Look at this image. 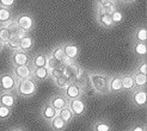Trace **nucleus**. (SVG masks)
I'll return each instance as SVG.
<instances>
[{
    "label": "nucleus",
    "instance_id": "nucleus-43",
    "mask_svg": "<svg viewBox=\"0 0 147 131\" xmlns=\"http://www.w3.org/2000/svg\"><path fill=\"white\" fill-rule=\"evenodd\" d=\"M3 47H4V44H3V43H1V42H0V50H1V49H3Z\"/></svg>",
    "mask_w": 147,
    "mask_h": 131
},
{
    "label": "nucleus",
    "instance_id": "nucleus-41",
    "mask_svg": "<svg viewBox=\"0 0 147 131\" xmlns=\"http://www.w3.org/2000/svg\"><path fill=\"white\" fill-rule=\"evenodd\" d=\"M130 131H145V126H142V125H135Z\"/></svg>",
    "mask_w": 147,
    "mask_h": 131
},
{
    "label": "nucleus",
    "instance_id": "nucleus-32",
    "mask_svg": "<svg viewBox=\"0 0 147 131\" xmlns=\"http://www.w3.org/2000/svg\"><path fill=\"white\" fill-rule=\"evenodd\" d=\"M61 75H63V67L61 64H59L57 67H55V68H53L50 70V78L53 80L59 78V76H61Z\"/></svg>",
    "mask_w": 147,
    "mask_h": 131
},
{
    "label": "nucleus",
    "instance_id": "nucleus-7",
    "mask_svg": "<svg viewBox=\"0 0 147 131\" xmlns=\"http://www.w3.org/2000/svg\"><path fill=\"white\" fill-rule=\"evenodd\" d=\"M32 68L31 66H13L12 67V74L17 80H24L31 78Z\"/></svg>",
    "mask_w": 147,
    "mask_h": 131
},
{
    "label": "nucleus",
    "instance_id": "nucleus-40",
    "mask_svg": "<svg viewBox=\"0 0 147 131\" xmlns=\"http://www.w3.org/2000/svg\"><path fill=\"white\" fill-rule=\"evenodd\" d=\"M110 1H111V0H97V4H98V7H104Z\"/></svg>",
    "mask_w": 147,
    "mask_h": 131
},
{
    "label": "nucleus",
    "instance_id": "nucleus-10",
    "mask_svg": "<svg viewBox=\"0 0 147 131\" xmlns=\"http://www.w3.org/2000/svg\"><path fill=\"white\" fill-rule=\"evenodd\" d=\"M131 101L135 106H145L147 101V93L144 88H135L133 90V94H131Z\"/></svg>",
    "mask_w": 147,
    "mask_h": 131
},
{
    "label": "nucleus",
    "instance_id": "nucleus-23",
    "mask_svg": "<svg viewBox=\"0 0 147 131\" xmlns=\"http://www.w3.org/2000/svg\"><path fill=\"white\" fill-rule=\"evenodd\" d=\"M131 76H133V79H134L135 88H144V87L146 86V82H147L146 75H144V74H141V73L135 70L133 74H131Z\"/></svg>",
    "mask_w": 147,
    "mask_h": 131
},
{
    "label": "nucleus",
    "instance_id": "nucleus-42",
    "mask_svg": "<svg viewBox=\"0 0 147 131\" xmlns=\"http://www.w3.org/2000/svg\"><path fill=\"white\" fill-rule=\"evenodd\" d=\"M120 1H122V3H126V4H127V3H133L134 0H120Z\"/></svg>",
    "mask_w": 147,
    "mask_h": 131
},
{
    "label": "nucleus",
    "instance_id": "nucleus-8",
    "mask_svg": "<svg viewBox=\"0 0 147 131\" xmlns=\"http://www.w3.org/2000/svg\"><path fill=\"white\" fill-rule=\"evenodd\" d=\"M18 26L23 30L24 32H29L31 31L34 29V25H35V21H34V18L29 14H20V16L16 19Z\"/></svg>",
    "mask_w": 147,
    "mask_h": 131
},
{
    "label": "nucleus",
    "instance_id": "nucleus-31",
    "mask_svg": "<svg viewBox=\"0 0 147 131\" xmlns=\"http://www.w3.org/2000/svg\"><path fill=\"white\" fill-rule=\"evenodd\" d=\"M53 81L55 82V85H56V87H59L60 90H63L66 86H67L68 84H69V80L66 78L65 75H61V76H59V78H56V79H54Z\"/></svg>",
    "mask_w": 147,
    "mask_h": 131
},
{
    "label": "nucleus",
    "instance_id": "nucleus-11",
    "mask_svg": "<svg viewBox=\"0 0 147 131\" xmlns=\"http://www.w3.org/2000/svg\"><path fill=\"white\" fill-rule=\"evenodd\" d=\"M97 20H98V24L103 27L110 29L114 26V21L111 19V16L108 14L107 12H104L100 7H98V11H97Z\"/></svg>",
    "mask_w": 147,
    "mask_h": 131
},
{
    "label": "nucleus",
    "instance_id": "nucleus-22",
    "mask_svg": "<svg viewBox=\"0 0 147 131\" xmlns=\"http://www.w3.org/2000/svg\"><path fill=\"white\" fill-rule=\"evenodd\" d=\"M66 123L60 116H55V117L50 120V126H51V129H53L54 131H62V130H65V128H66Z\"/></svg>",
    "mask_w": 147,
    "mask_h": 131
},
{
    "label": "nucleus",
    "instance_id": "nucleus-37",
    "mask_svg": "<svg viewBox=\"0 0 147 131\" xmlns=\"http://www.w3.org/2000/svg\"><path fill=\"white\" fill-rule=\"evenodd\" d=\"M136 72L141 73V74H144V75L147 74V63H146V61H141L140 62V64L136 67Z\"/></svg>",
    "mask_w": 147,
    "mask_h": 131
},
{
    "label": "nucleus",
    "instance_id": "nucleus-12",
    "mask_svg": "<svg viewBox=\"0 0 147 131\" xmlns=\"http://www.w3.org/2000/svg\"><path fill=\"white\" fill-rule=\"evenodd\" d=\"M17 98L13 92H1L0 93V105L6 106L9 108H13L16 105Z\"/></svg>",
    "mask_w": 147,
    "mask_h": 131
},
{
    "label": "nucleus",
    "instance_id": "nucleus-30",
    "mask_svg": "<svg viewBox=\"0 0 147 131\" xmlns=\"http://www.w3.org/2000/svg\"><path fill=\"white\" fill-rule=\"evenodd\" d=\"M93 131H111V126H110V124L108 122L99 120L94 124Z\"/></svg>",
    "mask_w": 147,
    "mask_h": 131
},
{
    "label": "nucleus",
    "instance_id": "nucleus-21",
    "mask_svg": "<svg viewBox=\"0 0 147 131\" xmlns=\"http://www.w3.org/2000/svg\"><path fill=\"white\" fill-rule=\"evenodd\" d=\"M122 80V88L123 91H133L135 90V84H134V79L131 76V74H127L121 76Z\"/></svg>",
    "mask_w": 147,
    "mask_h": 131
},
{
    "label": "nucleus",
    "instance_id": "nucleus-38",
    "mask_svg": "<svg viewBox=\"0 0 147 131\" xmlns=\"http://www.w3.org/2000/svg\"><path fill=\"white\" fill-rule=\"evenodd\" d=\"M74 62H76L74 60L69 59V57H67V56H63L61 59V61H60V64L62 66V67H68V66H71L72 63H74Z\"/></svg>",
    "mask_w": 147,
    "mask_h": 131
},
{
    "label": "nucleus",
    "instance_id": "nucleus-20",
    "mask_svg": "<svg viewBox=\"0 0 147 131\" xmlns=\"http://www.w3.org/2000/svg\"><path fill=\"white\" fill-rule=\"evenodd\" d=\"M13 19V14L12 11L10 9H6V7H1L0 6V25H6L7 23Z\"/></svg>",
    "mask_w": 147,
    "mask_h": 131
},
{
    "label": "nucleus",
    "instance_id": "nucleus-1",
    "mask_svg": "<svg viewBox=\"0 0 147 131\" xmlns=\"http://www.w3.org/2000/svg\"><path fill=\"white\" fill-rule=\"evenodd\" d=\"M87 78H89V82L92 87V90L94 91V93L99 94V96L110 94V91H109L110 75L103 74V73H90Z\"/></svg>",
    "mask_w": 147,
    "mask_h": 131
},
{
    "label": "nucleus",
    "instance_id": "nucleus-35",
    "mask_svg": "<svg viewBox=\"0 0 147 131\" xmlns=\"http://www.w3.org/2000/svg\"><path fill=\"white\" fill-rule=\"evenodd\" d=\"M111 19H113V21H114V25L121 23V21L123 20V14H122V12H121L120 10H116L115 12H113V13H111Z\"/></svg>",
    "mask_w": 147,
    "mask_h": 131
},
{
    "label": "nucleus",
    "instance_id": "nucleus-19",
    "mask_svg": "<svg viewBox=\"0 0 147 131\" xmlns=\"http://www.w3.org/2000/svg\"><path fill=\"white\" fill-rule=\"evenodd\" d=\"M47 63V55L46 54H37L31 57L30 66L31 68H38V67H46Z\"/></svg>",
    "mask_w": 147,
    "mask_h": 131
},
{
    "label": "nucleus",
    "instance_id": "nucleus-16",
    "mask_svg": "<svg viewBox=\"0 0 147 131\" xmlns=\"http://www.w3.org/2000/svg\"><path fill=\"white\" fill-rule=\"evenodd\" d=\"M62 47H63L65 56H67V57H69V59L76 61L77 57L79 56V53H80L79 47H77L76 44H73V43H66V44H63Z\"/></svg>",
    "mask_w": 147,
    "mask_h": 131
},
{
    "label": "nucleus",
    "instance_id": "nucleus-15",
    "mask_svg": "<svg viewBox=\"0 0 147 131\" xmlns=\"http://www.w3.org/2000/svg\"><path fill=\"white\" fill-rule=\"evenodd\" d=\"M109 91H110V93H113V94L121 93V92L123 91V88H122L121 75H111V76H110Z\"/></svg>",
    "mask_w": 147,
    "mask_h": 131
},
{
    "label": "nucleus",
    "instance_id": "nucleus-18",
    "mask_svg": "<svg viewBox=\"0 0 147 131\" xmlns=\"http://www.w3.org/2000/svg\"><path fill=\"white\" fill-rule=\"evenodd\" d=\"M34 47V38L30 37L29 35L22 36L20 37V42H19V50H23V51H29L31 50Z\"/></svg>",
    "mask_w": 147,
    "mask_h": 131
},
{
    "label": "nucleus",
    "instance_id": "nucleus-5",
    "mask_svg": "<svg viewBox=\"0 0 147 131\" xmlns=\"http://www.w3.org/2000/svg\"><path fill=\"white\" fill-rule=\"evenodd\" d=\"M83 94H84V87H83V85L74 84V82H69L63 88L62 96L69 101V100H73V99L82 98Z\"/></svg>",
    "mask_w": 147,
    "mask_h": 131
},
{
    "label": "nucleus",
    "instance_id": "nucleus-39",
    "mask_svg": "<svg viewBox=\"0 0 147 131\" xmlns=\"http://www.w3.org/2000/svg\"><path fill=\"white\" fill-rule=\"evenodd\" d=\"M16 3V0H0V6L1 7H6V9H10Z\"/></svg>",
    "mask_w": 147,
    "mask_h": 131
},
{
    "label": "nucleus",
    "instance_id": "nucleus-44",
    "mask_svg": "<svg viewBox=\"0 0 147 131\" xmlns=\"http://www.w3.org/2000/svg\"><path fill=\"white\" fill-rule=\"evenodd\" d=\"M13 131H24V130H22V129H16V130H13Z\"/></svg>",
    "mask_w": 147,
    "mask_h": 131
},
{
    "label": "nucleus",
    "instance_id": "nucleus-17",
    "mask_svg": "<svg viewBox=\"0 0 147 131\" xmlns=\"http://www.w3.org/2000/svg\"><path fill=\"white\" fill-rule=\"evenodd\" d=\"M41 116H42V118L45 120L50 122L55 117V116H57V111L49 103H47V104L43 105L42 108H41Z\"/></svg>",
    "mask_w": 147,
    "mask_h": 131
},
{
    "label": "nucleus",
    "instance_id": "nucleus-26",
    "mask_svg": "<svg viewBox=\"0 0 147 131\" xmlns=\"http://www.w3.org/2000/svg\"><path fill=\"white\" fill-rule=\"evenodd\" d=\"M57 114L60 116V117H61L66 123H69V122L73 119V117H74V114L72 113V111L69 110L68 106L65 107V108H62V110H60V111L57 112Z\"/></svg>",
    "mask_w": 147,
    "mask_h": 131
},
{
    "label": "nucleus",
    "instance_id": "nucleus-29",
    "mask_svg": "<svg viewBox=\"0 0 147 131\" xmlns=\"http://www.w3.org/2000/svg\"><path fill=\"white\" fill-rule=\"evenodd\" d=\"M19 42H20V37L19 36H11V38L7 42V47H9L11 50H18L19 49Z\"/></svg>",
    "mask_w": 147,
    "mask_h": 131
},
{
    "label": "nucleus",
    "instance_id": "nucleus-27",
    "mask_svg": "<svg viewBox=\"0 0 147 131\" xmlns=\"http://www.w3.org/2000/svg\"><path fill=\"white\" fill-rule=\"evenodd\" d=\"M50 55H51V57H53L54 60H56L59 63H60L61 59L65 56V53H63V47H62V45H59V47L54 48L53 50H51Z\"/></svg>",
    "mask_w": 147,
    "mask_h": 131
},
{
    "label": "nucleus",
    "instance_id": "nucleus-25",
    "mask_svg": "<svg viewBox=\"0 0 147 131\" xmlns=\"http://www.w3.org/2000/svg\"><path fill=\"white\" fill-rule=\"evenodd\" d=\"M134 38L136 42H145L147 41V31L145 26H139L134 32Z\"/></svg>",
    "mask_w": 147,
    "mask_h": 131
},
{
    "label": "nucleus",
    "instance_id": "nucleus-3",
    "mask_svg": "<svg viewBox=\"0 0 147 131\" xmlns=\"http://www.w3.org/2000/svg\"><path fill=\"white\" fill-rule=\"evenodd\" d=\"M63 75L69 80V82L80 85V82H82V80L84 78V70L80 66H78L74 62L71 66H68V67H63Z\"/></svg>",
    "mask_w": 147,
    "mask_h": 131
},
{
    "label": "nucleus",
    "instance_id": "nucleus-9",
    "mask_svg": "<svg viewBox=\"0 0 147 131\" xmlns=\"http://www.w3.org/2000/svg\"><path fill=\"white\" fill-rule=\"evenodd\" d=\"M68 107H69V110L72 111V113L74 116H83L85 113V111H86L85 101L82 98L69 100L68 101Z\"/></svg>",
    "mask_w": 147,
    "mask_h": 131
},
{
    "label": "nucleus",
    "instance_id": "nucleus-36",
    "mask_svg": "<svg viewBox=\"0 0 147 131\" xmlns=\"http://www.w3.org/2000/svg\"><path fill=\"white\" fill-rule=\"evenodd\" d=\"M11 110L12 108H9L6 106L0 105V119H7L11 116Z\"/></svg>",
    "mask_w": 147,
    "mask_h": 131
},
{
    "label": "nucleus",
    "instance_id": "nucleus-14",
    "mask_svg": "<svg viewBox=\"0 0 147 131\" xmlns=\"http://www.w3.org/2000/svg\"><path fill=\"white\" fill-rule=\"evenodd\" d=\"M31 78L35 80V81H45V80H47L48 78H50V70L47 67L32 68Z\"/></svg>",
    "mask_w": 147,
    "mask_h": 131
},
{
    "label": "nucleus",
    "instance_id": "nucleus-6",
    "mask_svg": "<svg viewBox=\"0 0 147 131\" xmlns=\"http://www.w3.org/2000/svg\"><path fill=\"white\" fill-rule=\"evenodd\" d=\"M31 57L26 51L23 50H14L11 55V63L12 66H30Z\"/></svg>",
    "mask_w": 147,
    "mask_h": 131
},
{
    "label": "nucleus",
    "instance_id": "nucleus-24",
    "mask_svg": "<svg viewBox=\"0 0 147 131\" xmlns=\"http://www.w3.org/2000/svg\"><path fill=\"white\" fill-rule=\"evenodd\" d=\"M133 53L138 56H145L147 54V45L145 42H134L133 44Z\"/></svg>",
    "mask_w": 147,
    "mask_h": 131
},
{
    "label": "nucleus",
    "instance_id": "nucleus-33",
    "mask_svg": "<svg viewBox=\"0 0 147 131\" xmlns=\"http://www.w3.org/2000/svg\"><path fill=\"white\" fill-rule=\"evenodd\" d=\"M100 9H103V11L107 12L108 14H110V16H111V13L117 10V7H116V3L114 1V0H111V1H110L109 4H107L104 7H100Z\"/></svg>",
    "mask_w": 147,
    "mask_h": 131
},
{
    "label": "nucleus",
    "instance_id": "nucleus-2",
    "mask_svg": "<svg viewBox=\"0 0 147 131\" xmlns=\"http://www.w3.org/2000/svg\"><path fill=\"white\" fill-rule=\"evenodd\" d=\"M16 92L19 97L23 98H29L32 97L37 92V81H35L32 78L24 79V80H18Z\"/></svg>",
    "mask_w": 147,
    "mask_h": 131
},
{
    "label": "nucleus",
    "instance_id": "nucleus-4",
    "mask_svg": "<svg viewBox=\"0 0 147 131\" xmlns=\"http://www.w3.org/2000/svg\"><path fill=\"white\" fill-rule=\"evenodd\" d=\"M18 80L12 73H4L0 75V92H14Z\"/></svg>",
    "mask_w": 147,
    "mask_h": 131
},
{
    "label": "nucleus",
    "instance_id": "nucleus-28",
    "mask_svg": "<svg viewBox=\"0 0 147 131\" xmlns=\"http://www.w3.org/2000/svg\"><path fill=\"white\" fill-rule=\"evenodd\" d=\"M11 33L10 31L7 30V27L6 26H0V42L3 43V44H7V42H9V39L11 38Z\"/></svg>",
    "mask_w": 147,
    "mask_h": 131
},
{
    "label": "nucleus",
    "instance_id": "nucleus-13",
    "mask_svg": "<svg viewBox=\"0 0 147 131\" xmlns=\"http://www.w3.org/2000/svg\"><path fill=\"white\" fill-rule=\"evenodd\" d=\"M48 103H49L51 106H53L57 112L60 111V110H62V108H65V107L68 106V100L66 99V98L62 96V94H56V96L51 97V98L49 99Z\"/></svg>",
    "mask_w": 147,
    "mask_h": 131
},
{
    "label": "nucleus",
    "instance_id": "nucleus-34",
    "mask_svg": "<svg viewBox=\"0 0 147 131\" xmlns=\"http://www.w3.org/2000/svg\"><path fill=\"white\" fill-rule=\"evenodd\" d=\"M60 64L56 60H54L53 57H51V55L50 54H48L47 55V63H46V67L49 69V70H51L53 68H55V67H57V66Z\"/></svg>",
    "mask_w": 147,
    "mask_h": 131
}]
</instances>
